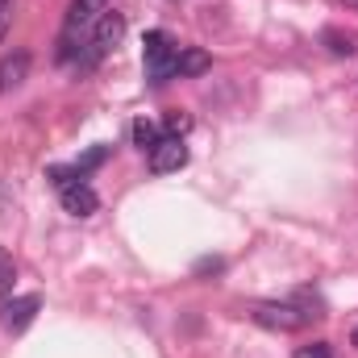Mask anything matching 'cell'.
Segmentation results:
<instances>
[{
    "label": "cell",
    "instance_id": "2e32d148",
    "mask_svg": "<svg viewBox=\"0 0 358 358\" xmlns=\"http://www.w3.org/2000/svg\"><path fill=\"white\" fill-rule=\"evenodd\" d=\"M221 267H225L221 259H200V263H196V275H208V271L217 275V271H221Z\"/></svg>",
    "mask_w": 358,
    "mask_h": 358
},
{
    "label": "cell",
    "instance_id": "d6986e66",
    "mask_svg": "<svg viewBox=\"0 0 358 358\" xmlns=\"http://www.w3.org/2000/svg\"><path fill=\"white\" fill-rule=\"evenodd\" d=\"M350 342H355V346H358V329H355V334H350Z\"/></svg>",
    "mask_w": 358,
    "mask_h": 358
},
{
    "label": "cell",
    "instance_id": "9a60e30c",
    "mask_svg": "<svg viewBox=\"0 0 358 358\" xmlns=\"http://www.w3.org/2000/svg\"><path fill=\"white\" fill-rule=\"evenodd\" d=\"M104 159H108V146H96V150H88V155H84V159L76 163V171H80V176H88L92 167H100Z\"/></svg>",
    "mask_w": 358,
    "mask_h": 358
},
{
    "label": "cell",
    "instance_id": "7c38bea8",
    "mask_svg": "<svg viewBox=\"0 0 358 358\" xmlns=\"http://www.w3.org/2000/svg\"><path fill=\"white\" fill-rule=\"evenodd\" d=\"M187 129H192V117H187V113H167V117H163V134H167V138H183V134H187Z\"/></svg>",
    "mask_w": 358,
    "mask_h": 358
},
{
    "label": "cell",
    "instance_id": "e0dca14e",
    "mask_svg": "<svg viewBox=\"0 0 358 358\" xmlns=\"http://www.w3.org/2000/svg\"><path fill=\"white\" fill-rule=\"evenodd\" d=\"M8 25H13V4H0V38L8 34Z\"/></svg>",
    "mask_w": 358,
    "mask_h": 358
},
{
    "label": "cell",
    "instance_id": "4fadbf2b",
    "mask_svg": "<svg viewBox=\"0 0 358 358\" xmlns=\"http://www.w3.org/2000/svg\"><path fill=\"white\" fill-rule=\"evenodd\" d=\"M13 279H17V263H13V255L0 246V296L13 292Z\"/></svg>",
    "mask_w": 358,
    "mask_h": 358
},
{
    "label": "cell",
    "instance_id": "5bb4252c",
    "mask_svg": "<svg viewBox=\"0 0 358 358\" xmlns=\"http://www.w3.org/2000/svg\"><path fill=\"white\" fill-rule=\"evenodd\" d=\"M292 358H334V346L329 342H308V346H296Z\"/></svg>",
    "mask_w": 358,
    "mask_h": 358
},
{
    "label": "cell",
    "instance_id": "8fae6325",
    "mask_svg": "<svg viewBox=\"0 0 358 358\" xmlns=\"http://www.w3.org/2000/svg\"><path fill=\"white\" fill-rule=\"evenodd\" d=\"M163 138H167L163 125H155V121H134V146H138V150H155Z\"/></svg>",
    "mask_w": 358,
    "mask_h": 358
},
{
    "label": "cell",
    "instance_id": "7a4b0ae2",
    "mask_svg": "<svg viewBox=\"0 0 358 358\" xmlns=\"http://www.w3.org/2000/svg\"><path fill=\"white\" fill-rule=\"evenodd\" d=\"M146 50V80L150 84H167V80H176V55H179V46L163 34V29H150L146 34V42H142Z\"/></svg>",
    "mask_w": 358,
    "mask_h": 358
},
{
    "label": "cell",
    "instance_id": "277c9868",
    "mask_svg": "<svg viewBox=\"0 0 358 358\" xmlns=\"http://www.w3.org/2000/svg\"><path fill=\"white\" fill-rule=\"evenodd\" d=\"M250 317H255V325H263V329H275V334H296V329H304L308 325V317L296 308V304H255L250 308Z\"/></svg>",
    "mask_w": 358,
    "mask_h": 358
},
{
    "label": "cell",
    "instance_id": "30bf717a",
    "mask_svg": "<svg viewBox=\"0 0 358 358\" xmlns=\"http://www.w3.org/2000/svg\"><path fill=\"white\" fill-rule=\"evenodd\" d=\"M321 42H325V50H329V55H338V59H350V55H358V34L325 29V34H321Z\"/></svg>",
    "mask_w": 358,
    "mask_h": 358
},
{
    "label": "cell",
    "instance_id": "52a82bcc",
    "mask_svg": "<svg viewBox=\"0 0 358 358\" xmlns=\"http://www.w3.org/2000/svg\"><path fill=\"white\" fill-rule=\"evenodd\" d=\"M29 67H34L29 50H8V55L0 59V96L21 88V84L29 80Z\"/></svg>",
    "mask_w": 358,
    "mask_h": 358
},
{
    "label": "cell",
    "instance_id": "ac0fdd59",
    "mask_svg": "<svg viewBox=\"0 0 358 358\" xmlns=\"http://www.w3.org/2000/svg\"><path fill=\"white\" fill-rule=\"evenodd\" d=\"M342 4H346V8H355V13H358V0H342Z\"/></svg>",
    "mask_w": 358,
    "mask_h": 358
},
{
    "label": "cell",
    "instance_id": "8992f818",
    "mask_svg": "<svg viewBox=\"0 0 358 358\" xmlns=\"http://www.w3.org/2000/svg\"><path fill=\"white\" fill-rule=\"evenodd\" d=\"M179 167H187V146H183V138H163V142L150 150V171H155V176H171Z\"/></svg>",
    "mask_w": 358,
    "mask_h": 358
},
{
    "label": "cell",
    "instance_id": "3957f363",
    "mask_svg": "<svg viewBox=\"0 0 358 358\" xmlns=\"http://www.w3.org/2000/svg\"><path fill=\"white\" fill-rule=\"evenodd\" d=\"M121 34H125V17H121L117 8H108V13L96 21V29H92V42H88V55H84L80 63H84V67H96V63H100V59H104V55H108L117 42H121Z\"/></svg>",
    "mask_w": 358,
    "mask_h": 358
},
{
    "label": "cell",
    "instance_id": "ffe728a7",
    "mask_svg": "<svg viewBox=\"0 0 358 358\" xmlns=\"http://www.w3.org/2000/svg\"><path fill=\"white\" fill-rule=\"evenodd\" d=\"M0 4H13V0H0Z\"/></svg>",
    "mask_w": 358,
    "mask_h": 358
},
{
    "label": "cell",
    "instance_id": "6da1fadb",
    "mask_svg": "<svg viewBox=\"0 0 358 358\" xmlns=\"http://www.w3.org/2000/svg\"><path fill=\"white\" fill-rule=\"evenodd\" d=\"M108 13V0H71L67 4V17H63V38H59V59L71 63L76 59V46L84 42V34L96 29V21Z\"/></svg>",
    "mask_w": 358,
    "mask_h": 358
},
{
    "label": "cell",
    "instance_id": "ba28073f",
    "mask_svg": "<svg viewBox=\"0 0 358 358\" xmlns=\"http://www.w3.org/2000/svg\"><path fill=\"white\" fill-rule=\"evenodd\" d=\"M59 200H63V208H67L71 217H92V213L100 208V196L92 192L88 183H71V187H63Z\"/></svg>",
    "mask_w": 358,
    "mask_h": 358
},
{
    "label": "cell",
    "instance_id": "5b68a950",
    "mask_svg": "<svg viewBox=\"0 0 358 358\" xmlns=\"http://www.w3.org/2000/svg\"><path fill=\"white\" fill-rule=\"evenodd\" d=\"M38 308H42V296H13V300H4V308H0V321H4V329L8 334H21V329H29V321L38 317Z\"/></svg>",
    "mask_w": 358,
    "mask_h": 358
},
{
    "label": "cell",
    "instance_id": "9c48e42d",
    "mask_svg": "<svg viewBox=\"0 0 358 358\" xmlns=\"http://www.w3.org/2000/svg\"><path fill=\"white\" fill-rule=\"evenodd\" d=\"M208 67H213V59H208V50H200V46H183L176 55V76H183V80L204 76Z\"/></svg>",
    "mask_w": 358,
    "mask_h": 358
}]
</instances>
